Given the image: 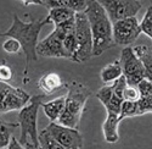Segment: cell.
<instances>
[{
  "mask_svg": "<svg viewBox=\"0 0 152 149\" xmlns=\"http://www.w3.org/2000/svg\"><path fill=\"white\" fill-rule=\"evenodd\" d=\"M49 23H51V21H50L48 15L45 17L38 18V20L32 18L29 22H24L16 14H14V16H12V23L9 27V30L0 33V37L14 38L22 46V52L24 56H26V66H24V71H23V83L24 84H27L29 82L28 71H29L31 64L33 61L38 60L37 45H38L40 31L45 24H49Z\"/></svg>",
  "mask_w": 152,
  "mask_h": 149,
  "instance_id": "1",
  "label": "cell"
},
{
  "mask_svg": "<svg viewBox=\"0 0 152 149\" xmlns=\"http://www.w3.org/2000/svg\"><path fill=\"white\" fill-rule=\"evenodd\" d=\"M85 15L89 20L93 34V55L100 56L107 49L116 45L113 41V24L106 14V10L97 0H88Z\"/></svg>",
  "mask_w": 152,
  "mask_h": 149,
  "instance_id": "2",
  "label": "cell"
},
{
  "mask_svg": "<svg viewBox=\"0 0 152 149\" xmlns=\"http://www.w3.org/2000/svg\"><path fill=\"white\" fill-rule=\"evenodd\" d=\"M46 95L44 94H37L31 98L29 103L20 110L18 114V126H20V143L24 145L27 139H31L35 148H39V133L37 128L38 122V111L42 104L44 103V99Z\"/></svg>",
  "mask_w": 152,
  "mask_h": 149,
  "instance_id": "3",
  "label": "cell"
},
{
  "mask_svg": "<svg viewBox=\"0 0 152 149\" xmlns=\"http://www.w3.org/2000/svg\"><path fill=\"white\" fill-rule=\"evenodd\" d=\"M74 33H75L78 49H77V54H75L73 61L74 63H85V61H88L94 56L93 55V49H94L93 34H91L89 20H88L85 12L75 14Z\"/></svg>",
  "mask_w": 152,
  "mask_h": 149,
  "instance_id": "4",
  "label": "cell"
},
{
  "mask_svg": "<svg viewBox=\"0 0 152 149\" xmlns=\"http://www.w3.org/2000/svg\"><path fill=\"white\" fill-rule=\"evenodd\" d=\"M112 24L118 21L136 17L137 12L142 7V3L139 0H104L100 1Z\"/></svg>",
  "mask_w": 152,
  "mask_h": 149,
  "instance_id": "5",
  "label": "cell"
},
{
  "mask_svg": "<svg viewBox=\"0 0 152 149\" xmlns=\"http://www.w3.org/2000/svg\"><path fill=\"white\" fill-rule=\"evenodd\" d=\"M121 65L123 70V76L125 77L129 86L136 87L137 83L145 78V70L141 61L135 55L133 48L125 46L121 52Z\"/></svg>",
  "mask_w": 152,
  "mask_h": 149,
  "instance_id": "6",
  "label": "cell"
},
{
  "mask_svg": "<svg viewBox=\"0 0 152 149\" xmlns=\"http://www.w3.org/2000/svg\"><path fill=\"white\" fill-rule=\"evenodd\" d=\"M66 87H67V95H66L65 110L80 119L88 98L93 94V92L86 86L79 82H71Z\"/></svg>",
  "mask_w": 152,
  "mask_h": 149,
  "instance_id": "7",
  "label": "cell"
},
{
  "mask_svg": "<svg viewBox=\"0 0 152 149\" xmlns=\"http://www.w3.org/2000/svg\"><path fill=\"white\" fill-rule=\"evenodd\" d=\"M140 22L136 17L125 18L113 23V41L116 45L128 46L140 35Z\"/></svg>",
  "mask_w": 152,
  "mask_h": 149,
  "instance_id": "8",
  "label": "cell"
},
{
  "mask_svg": "<svg viewBox=\"0 0 152 149\" xmlns=\"http://www.w3.org/2000/svg\"><path fill=\"white\" fill-rule=\"evenodd\" d=\"M45 130L66 149H80L83 145V137L78 130L63 127L56 122H50Z\"/></svg>",
  "mask_w": 152,
  "mask_h": 149,
  "instance_id": "9",
  "label": "cell"
},
{
  "mask_svg": "<svg viewBox=\"0 0 152 149\" xmlns=\"http://www.w3.org/2000/svg\"><path fill=\"white\" fill-rule=\"evenodd\" d=\"M37 55L43 58H67V54L63 48V38L53 31L48 37L38 43L37 45Z\"/></svg>",
  "mask_w": 152,
  "mask_h": 149,
  "instance_id": "10",
  "label": "cell"
},
{
  "mask_svg": "<svg viewBox=\"0 0 152 149\" xmlns=\"http://www.w3.org/2000/svg\"><path fill=\"white\" fill-rule=\"evenodd\" d=\"M23 5H40L46 7L48 10L66 7L74 11L75 14H79V12H85L88 6V0H45V1L43 0V1H26L23 3Z\"/></svg>",
  "mask_w": 152,
  "mask_h": 149,
  "instance_id": "11",
  "label": "cell"
},
{
  "mask_svg": "<svg viewBox=\"0 0 152 149\" xmlns=\"http://www.w3.org/2000/svg\"><path fill=\"white\" fill-rule=\"evenodd\" d=\"M65 83H63L61 76L56 72H46L38 81V88L43 92L44 95L55 93L56 91L61 89Z\"/></svg>",
  "mask_w": 152,
  "mask_h": 149,
  "instance_id": "12",
  "label": "cell"
},
{
  "mask_svg": "<svg viewBox=\"0 0 152 149\" xmlns=\"http://www.w3.org/2000/svg\"><path fill=\"white\" fill-rule=\"evenodd\" d=\"M121 123V119L118 114L107 113V116L102 123L104 137L107 143H116L119 139L118 134V126Z\"/></svg>",
  "mask_w": 152,
  "mask_h": 149,
  "instance_id": "13",
  "label": "cell"
},
{
  "mask_svg": "<svg viewBox=\"0 0 152 149\" xmlns=\"http://www.w3.org/2000/svg\"><path fill=\"white\" fill-rule=\"evenodd\" d=\"M65 103H66V97H58L56 99L49 102H44L42 104L43 111L46 115V117L50 120V122H56L62 111L65 110Z\"/></svg>",
  "mask_w": 152,
  "mask_h": 149,
  "instance_id": "14",
  "label": "cell"
},
{
  "mask_svg": "<svg viewBox=\"0 0 152 149\" xmlns=\"http://www.w3.org/2000/svg\"><path fill=\"white\" fill-rule=\"evenodd\" d=\"M133 50L144 66L145 78H148L152 82V49L146 44H140L134 46Z\"/></svg>",
  "mask_w": 152,
  "mask_h": 149,
  "instance_id": "15",
  "label": "cell"
},
{
  "mask_svg": "<svg viewBox=\"0 0 152 149\" xmlns=\"http://www.w3.org/2000/svg\"><path fill=\"white\" fill-rule=\"evenodd\" d=\"M123 76V70H122V65L119 59L113 61V63L106 65L102 70H101L100 77L104 83H115L118 78H121Z\"/></svg>",
  "mask_w": 152,
  "mask_h": 149,
  "instance_id": "16",
  "label": "cell"
},
{
  "mask_svg": "<svg viewBox=\"0 0 152 149\" xmlns=\"http://www.w3.org/2000/svg\"><path fill=\"white\" fill-rule=\"evenodd\" d=\"M48 16L50 21H51V23H54V26H57V24H61L63 22L73 18L75 16V12L66 7H57V9L49 10Z\"/></svg>",
  "mask_w": 152,
  "mask_h": 149,
  "instance_id": "17",
  "label": "cell"
},
{
  "mask_svg": "<svg viewBox=\"0 0 152 149\" xmlns=\"http://www.w3.org/2000/svg\"><path fill=\"white\" fill-rule=\"evenodd\" d=\"M16 127H20L18 123H14V122H7L3 119H0V148L6 149L11 138L14 137L12 136V131Z\"/></svg>",
  "mask_w": 152,
  "mask_h": 149,
  "instance_id": "18",
  "label": "cell"
},
{
  "mask_svg": "<svg viewBox=\"0 0 152 149\" xmlns=\"http://www.w3.org/2000/svg\"><path fill=\"white\" fill-rule=\"evenodd\" d=\"M39 143L43 149H66L63 148L45 128L39 132Z\"/></svg>",
  "mask_w": 152,
  "mask_h": 149,
  "instance_id": "19",
  "label": "cell"
},
{
  "mask_svg": "<svg viewBox=\"0 0 152 149\" xmlns=\"http://www.w3.org/2000/svg\"><path fill=\"white\" fill-rule=\"evenodd\" d=\"M79 122H80V119H78L77 116L72 115L71 113H68L67 110H63L62 114L60 115V117L56 121V123H58V125H61L63 127L74 128V130L79 128Z\"/></svg>",
  "mask_w": 152,
  "mask_h": 149,
  "instance_id": "20",
  "label": "cell"
},
{
  "mask_svg": "<svg viewBox=\"0 0 152 149\" xmlns=\"http://www.w3.org/2000/svg\"><path fill=\"white\" fill-rule=\"evenodd\" d=\"M135 116H139L137 103L136 102L123 100L122 106H121V113H119L121 121L124 120V119H126V117H135Z\"/></svg>",
  "mask_w": 152,
  "mask_h": 149,
  "instance_id": "21",
  "label": "cell"
},
{
  "mask_svg": "<svg viewBox=\"0 0 152 149\" xmlns=\"http://www.w3.org/2000/svg\"><path fill=\"white\" fill-rule=\"evenodd\" d=\"M139 27H140L141 33L146 34L150 39H152V5L147 7Z\"/></svg>",
  "mask_w": 152,
  "mask_h": 149,
  "instance_id": "22",
  "label": "cell"
},
{
  "mask_svg": "<svg viewBox=\"0 0 152 149\" xmlns=\"http://www.w3.org/2000/svg\"><path fill=\"white\" fill-rule=\"evenodd\" d=\"M113 94H115V92H113V84H108V86H105L102 87V88H100L97 92H96V98L100 100V103L102 104L104 106H106L108 104V102L112 99Z\"/></svg>",
  "mask_w": 152,
  "mask_h": 149,
  "instance_id": "23",
  "label": "cell"
},
{
  "mask_svg": "<svg viewBox=\"0 0 152 149\" xmlns=\"http://www.w3.org/2000/svg\"><path fill=\"white\" fill-rule=\"evenodd\" d=\"M137 103L139 116H141L147 113H152V95L150 97H140Z\"/></svg>",
  "mask_w": 152,
  "mask_h": 149,
  "instance_id": "24",
  "label": "cell"
},
{
  "mask_svg": "<svg viewBox=\"0 0 152 149\" xmlns=\"http://www.w3.org/2000/svg\"><path fill=\"white\" fill-rule=\"evenodd\" d=\"M3 49H4V52L9 54H18L22 50V46L16 39L9 38L3 43Z\"/></svg>",
  "mask_w": 152,
  "mask_h": 149,
  "instance_id": "25",
  "label": "cell"
},
{
  "mask_svg": "<svg viewBox=\"0 0 152 149\" xmlns=\"http://www.w3.org/2000/svg\"><path fill=\"white\" fill-rule=\"evenodd\" d=\"M11 88H12V86H10L9 83L0 82V115L5 114L4 108H5V103H6V99H7V95Z\"/></svg>",
  "mask_w": 152,
  "mask_h": 149,
  "instance_id": "26",
  "label": "cell"
},
{
  "mask_svg": "<svg viewBox=\"0 0 152 149\" xmlns=\"http://www.w3.org/2000/svg\"><path fill=\"white\" fill-rule=\"evenodd\" d=\"M140 99V93H139L137 88L134 86H126L123 92V100L128 102H137Z\"/></svg>",
  "mask_w": 152,
  "mask_h": 149,
  "instance_id": "27",
  "label": "cell"
},
{
  "mask_svg": "<svg viewBox=\"0 0 152 149\" xmlns=\"http://www.w3.org/2000/svg\"><path fill=\"white\" fill-rule=\"evenodd\" d=\"M136 88L140 93V97H150L152 95V82L148 78H142L137 83Z\"/></svg>",
  "mask_w": 152,
  "mask_h": 149,
  "instance_id": "28",
  "label": "cell"
},
{
  "mask_svg": "<svg viewBox=\"0 0 152 149\" xmlns=\"http://www.w3.org/2000/svg\"><path fill=\"white\" fill-rule=\"evenodd\" d=\"M14 77V71L10 65H7L6 63L0 64V82L7 83L12 80Z\"/></svg>",
  "mask_w": 152,
  "mask_h": 149,
  "instance_id": "29",
  "label": "cell"
},
{
  "mask_svg": "<svg viewBox=\"0 0 152 149\" xmlns=\"http://www.w3.org/2000/svg\"><path fill=\"white\" fill-rule=\"evenodd\" d=\"M112 84H113V92H115V94L123 99V92L125 89V87L128 86V82H126L125 77L122 76L121 78H118L115 83H112Z\"/></svg>",
  "mask_w": 152,
  "mask_h": 149,
  "instance_id": "30",
  "label": "cell"
},
{
  "mask_svg": "<svg viewBox=\"0 0 152 149\" xmlns=\"http://www.w3.org/2000/svg\"><path fill=\"white\" fill-rule=\"evenodd\" d=\"M6 149H26V147L22 145V144L20 143V141H18L16 137H12Z\"/></svg>",
  "mask_w": 152,
  "mask_h": 149,
  "instance_id": "31",
  "label": "cell"
},
{
  "mask_svg": "<svg viewBox=\"0 0 152 149\" xmlns=\"http://www.w3.org/2000/svg\"><path fill=\"white\" fill-rule=\"evenodd\" d=\"M24 147H26V149H38V148H35V145L33 144V142L31 139H27L26 141V143H24Z\"/></svg>",
  "mask_w": 152,
  "mask_h": 149,
  "instance_id": "32",
  "label": "cell"
},
{
  "mask_svg": "<svg viewBox=\"0 0 152 149\" xmlns=\"http://www.w3.org/2000/svg\"><path fill=\"white\" fill-rule=\"evenodd\" d=\"M38 149H43V148H42V147H39V148H38Z\"/></svg>",
  "mask_w": 152,
  "mask_h": 149,
  "instance_id": "33",
  "label": "cell"
},
{
  "mask_svg": "<svg viewBox=\"0 0 152 149\" xmlns=\"http://www.w3.org/2000/svg\"><path fill=\"white\" fill-rule=\"evenodd\" d=\"M0 149H4V148H0Z\"/></svg>",
  "mask_w": 152,
  "mask_h": 149,
  "instance_id": "34",
  "label": "cell"
}]
</instances>
